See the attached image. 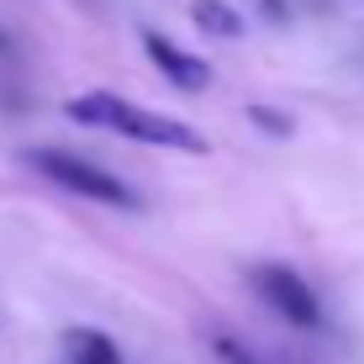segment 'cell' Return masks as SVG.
<instances>
[{"instance_id":"obj_1","label":"cell","mask_w":364,"mask_h":364,"mask_svg":"<svg viewBox=\"0 0 364 364\" xmlns=\"http://www.w3.org/2000/svg\"><path fill=\"white\" fill-rule=\"evenodd\" d=\"M64 117L69 122H85V127H106V132L137 137V143H154V148H174V154H206V148H211L191 122L164 117V111H148V106H132V100L106 95V90L69 95L64 100Z\"/></svg>"},{"instance_id":"obj_2","label":"cell","mask_w":364,"mask_h":364,"mask_svg":"<svg viewBox=\"0 0 364 364\" xmlns=\"http://www.w3.org/2000/svg\"><path fill=\"white\" fill-rule=\"evenodd\" d=\"M27 164H32L37 174H48L58 191H74V196H85V200H100V206H122V211H137V206H143L127 180L106 174L100 164H90V159H80V154H69V148H32Z\"/></svg>"},{"instance_id":"obj_3","label":"cell","mask_w":364,"mask_h":364,"mask_svg":"<svg viewBox=\"0 0 364 364\" xmlns=\"http://www.w3.org/2000/svg\"><path fill=\"white\" fill-rule=\"evenodd\" d=\"M248 280H254L259 301H264L269 311H280L285 322H296V328H322V301L291 264H259Z\"/></svg>"},{"instance_id":"obj_4","label":"cell","mask_w":364,"mask_h":364,"mask_svg":"<svg viewBox=\"0 0 364 364\" xmlns=\"http://www.w3.org/2000/svg\"><path fill=\"white\" fill-rule=\"evenodd\" d=\"M143 53L154 58V69L164 74L174 90H185V95H200L211 85V64H206V58L185 53V48L174 43V37H164V32H143Z\"/></svg>"},{"instance_id":"obj_5","label":"cell","mask_w":364,"mask_h":364,"mask_svg":"<svg viewBox=\"0 0 364 364\" xmlns=\"http://www.w3.org/2000/svg\"><path fill=\"white\" fill-rule=\"evenodd\" d=\"M191 16L206 37H222V43H237V37L248 32L243 11H232L228 0H191Z\"/></svg>"},{"instance_id":"obj_6","label":"cell","mask_w":364,"mask_h":364,"mask_svg":"<svg viewBox=\"0 0 364 364\" xmlns=\"http://www.w3.org/2000/svg\"><path fill=\"white\" fill-rule=\"evenodd\" d=\"M64 348H69L74 364H122V348L111 343L106 333H95V328H69Z\"/></svg>"},{"instance_id":"obj_7","label":"cell","mask_w":364,"mask_h":364,"mask_svg":"<svg viewBox=\"0 0 364 364\" xmlns=\"http://www.w3.org/2000/svg\"><path fill=\"white\" fill-rule=\"evenodd\" d=\"M211 354H217L222 364H264L248 343H237L232 333H211Z\"/></svg>"},{"instance_id":"obj_8","label":"cell","mask_w":364,"mask_h":364,"mask_svg":"<svg viewBox=\"0 0 364 364\" xmlns=\"http://www.w3.org/2000/svg\"><path fill=\"white\" fill-rule=\"evenodd\" d=\"M248 117H254V122H259V127H264V132H280V137L291 132V122H285V117H274L269 106H248Z\"/></svg>"},{"instance_id":"obj_9","label":"cell","mask_w":364,"mask_h":364,"mask_svg":"<svg viewBox=\"0 0 364 364\" xmlns=\"http://www.w3.org/2000/svg\"><path fill=\"white\" fill-rule=\"evenodd\" d=\"M264 11H269L274 21H285V0H264Z\"/></svg>"},{"instance_id":"obj_10","label":"cell","mask_w":364,"mask_h":364,"mask_svg":"<svg viewBox=\"0 0 364 364\" xmlns=\"http://www.w3.org/2000/svg\"><path fill=\"white\" fill-rule=\"evenodd\" d=\"M6 48H11V37H6V32H0V53H6Z\"/></svg>"}]
</instances>
